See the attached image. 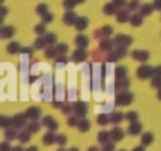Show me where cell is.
I'll list each match as a JSON object with an SVG mask.
<instances>
[{
    "mask_svg": "<svg viewBox=\"0 0 161 151\" xmlns=\"http://www.w3.org/2000/svg\"><path fill=\"white\" fill-rule=\"evenodd\" d=\"M133 100H134V93L127 92V90L119 92L116 96V99H114L117 106H129V105L133 103Z\"/></svg>",
    "mask_w": 161,
    "mask_h": 151,
    "instance_id": "1",
    "label": "cell"
},
{
    "mask_svg": "<svg viewBox=\"0 0 161 151\" xmlns=\"http://www.w3.org/2000/svg\"><path fill=\"white\" fill-rule=\"evenodd\" d=\"M27 126V116L25 113H19L13 117V127L16 130H21L23 127Z\"/></svg>",
    "mask_w": 161,
    "mask_h": 151,
    "instance_id": "2",
    "label": "cell"
},
{
    "mask_svg": "<svg viewBox=\"0 0 161 151\" xmlns=\"http://www.w3.org/2000/svg\"><path fill=\"white\" fill-rule=\"evenodd\" d=\"M151 75H154V68L148 67V65H142V67L137 69V78L142 79V81L150 78Z\"/></svg>",
    "mask_w": 161,
    "mask_h": 151,
    "instance_id": "3",
    "label": "cell"
},
{
    "mask_svg": "<svg viewBox=\"0 0 161 151\" xmlns=\"http://www.w3.org/2000/svg\"><path fill=\"white\" fill-rule=\"evenodd\" d=\"M41 124L44 127H47L48 130H51V132H55V130H58V127H59V123L53 117V116H45V117L42 119Z\"/></svg>",
    "mask_w": 161,
    "mask_h": 151,
    "instance_id": "4",
    "label": "cell"
},
{
    "mask_svg": "<svg viewBox=\"0 0 161 151\" xmlns=\"http://www.w3.org/2000/svg\"><path fill=\"white\" fill-rule=\"evenodd\" d=\"M74 112L78 117H85L86 113H88V106H86L85 102H76L74 105Z\"/></svg>",
    "mask_w": 161,
    "mask_h": 151,
    "instance_id": "5",
    "label": "cell"
},
{
    "mask_svg": "<svg viewBox=\"0 0 161 151\" xmlns=\"http://www.w3.org/2000/svg\"><path fill=\"white\" fill-rule=\"evenodd\" d=\"M25 116H27L28 120H38L40 116H41V109L38 106H31L27 109Z\"/></svg>",
    "mask_w": 161,
    "mask_h": 151,
    "instance_id": "6",
    "label": "cell"
},
{
    "mask_svg": "<svg viewBox=\"0 0 161 151\" xmlns=\"http://www.w3.org/2000/svg\"><path fill=\"white\" fill-rule=\"evenodd\" d=\"M142 130H143V124L140 123L139 120L133 121V123H130V126L127 127V134L129 136H139L140 133H142Z\"/></svg>",
    "mask_w": 161,
    "mask_h": 151,
    "instance_id": "7",
    "label": "cell"
},
{
    "mask_svg": "<svg viewBox=\"0 0 161 151\" xmlns=\"http://www.w3.org/2000/svg\"><path fill=\"white\" fill-rule=\"evenodd\" d=\"M110 137L113 143H119V141H122L125 138V132L120 127H114L113 130H110Z\"/></svg>",
    "mask_w": 161,
    "mask_h": 151,
    "instance_id": "8",
    "label": "cell"
},
{
    "mask_svg": "<svg viewBox=\"0 0 161 151\" xmlns=\"http://www.w3.org/2000/svg\"><path fill=\"white\" fill-rule=\"evenodd\" d=\"M131 37L130 35H123V34H119V35H116V38H114V44L116 45H122V47H129V45L131 44Z\"/></svg>",
    "mask_w": 161,
    "mask_h": 151,
    "instance_id": "9",
    "label": "cell"
},
{
    "mask_svg": "<svg viewBox=\"0 0 161 151\" xmlns=\"http://www.w3.org/2000/svg\"><path fill=\"white\" fill-rule=\"evenodd\" d=\"M131 57L140 62H146L148 59V57H150V54H148V51H144V50H136L131 52Z\"/></svg>",
    "mask_w": 161,
    "mask_h": 151,
    "instance_id": "10",
    "label": "cell"
},
{
    "mask_svg": "<svg viewBox=\"0 0 161 151\" xmlns=\"http://www.w3.org/2000/svg\"><path fill=\"white\" fill-rule=\"evenodd\" d=\"M110 141H112L110 132H105V130H102V132L97 133V143H99L100 146H105V144L110 143Z\"/></svg>",
    "mask_w": 161,
    "mask_h": 151,
    "instance_id": "11",
    "label": "cell"
},
{
    "mask_svg": "<svg viewBox=\"0 0 161 151\" xmlns=\"http://www.w3.org/2000/svg\"><path fill=\"white\" fill-rule=\"evenodd\" d=\"M42 143H44V146H53L54 143H57V134L55 132H47L44 134V137H42Z\"/></svg>",
    "mask_w": 161,
    "mask_h": 151,
    "instance_id": "12",
    "label": "cell"
},
{
    "mask_svg": "<svg viewBox=\"0 0 161 151\" xmlns=\"http://www.w3.org/2000/svg\"><path fill=\"white\" fill-rule=\"evenodd\" d=\"M129 85H130V82H129L127 78H120L116 81V84H114V89L117 90V92H123V90H126L129 88Z\"/></svg>",
    "mask_w": 161,
    "mask_h": 151,
    "instance_id": "13",
    "label": "cell"
},
{
    "mask_svg": "<svg viewBox=\"0 0 161 151\" xmlns=\"http://www.w3.org/2000/svg\"><path fill=\"white\" fill-rule=\"evenodd\" d=\"M86 51L83 50V48H78V50L75 51V52L72 54V61L74 62H83L86 59Z\"/></svg>",
    "mask_w": 161,
    "mask_h": 151,
    "instance_id": "14",
    "label": "cell"
},
{
    "mask_svg": "<svg viewBox=\"0 0 161 151\" xmlns=\"http://www.w3.org/2000/svg\"><path fill=\"white\" fill-rule=\"evenodd\" d=\"M153 141H154V134H153V133H150V132L143 133V136H142V146L148 147V146H151V144H153Z\"/></svg>",
    "mask_w": 161,
    "mask_h": 151,
    "instance_id": "15",
    "label": "cell"
},
{
    "mask_svg": "<svg viewBox=\"0 0 161 151\" xmlns=\"http://www.w3.org/2000/svg\"><path fill=\"white\" fill-rule=\"evenodd\" d=\"M125 119H126V115H125V113H122V112H113V113L110 115V123L119 124V123H122Z\"/></svg>",
    "mask_w": 161,
    "mask_h": 151,
    "instance_id": "16",
    "label": "cell"
},
{
    "mask_svg": "<svg viewBox=\"0 0 161 151\" xmlns=\"http://www.w3.org/2000/svg\"><path fill=\"white\" fill-rule=\"evenodd\" d=\"M78 130L80 133H86L88 130H91V121L85 117H80L79 123H78Z\"/></svg>",
    "mask_w": 161,
    "mask_h": 151,
    "instance_id": "17",
    "label": "cell"
},
{
    "mask_svg": "<svg viewBox=\"0 0 161 151\" xmlns=\"http://www.w3.org/2000/svg\"><path fill=\"white\" fill-rule=\"evenodd\" d=\"M76 19H78V17H76V14L74 13V11H67V13L64 14V23L67 25H72V24H75V21H76Z\"/></svg>",
    "mask_w": 161,
    "mask_h": 151,
    "instance_id": "18",
    "label": "cell"
},
{
    "mask_svg": "<svg viewBox=\"0 0 161 151\" xmlns=\"http://www.w3.org/2000/svg\"><path fill=\"white\" fill-rule=\"evenodd\" d=\"M4 138L7 141H13L14 138H19V134H17L16 129L14 127H8V129H4Z\"/></svg>",
    "mask_w": 161,
    "mask_h": 151,
    "instance_id": "19",
    "label": "cell"
},
{
    "mask_svg": "<svg viewBox=\"0 0 161 151\" xmlns=\"http://www.w3.org/2000/svg\"><path fill=\"white\" fill-rule=\"evenodd\" d=\"M88 24H89V20L86 19V17H78L75 21V27H76V30H79V31L85 30V28L88 27Z\"/></svg>",
    "mask_w": 161,
    "mask_h": 151,
    "instance_id": "20",
    "label": "cell"
},
{
    "mask_svg": "<svg viewBox=\"0 0 161 151\" xmlns=\"http://www.w3.org/2000/svg\"><path fill=\"white\" fill-rule=\"evenodd\" d=\"M14 33H16L14 27L8 25V27H2L0 35H2V38H10V37H13V35H14Z\"/></svg>",
    "mask_w": 161,
    "mask_h": 151,
    "instance_id": "21",
    "label": "cell"
},
{
    "mask_svg": "<svg viewBox=\"0 0 161 151\" xmlns=\"http://www.w3.org/2000/svg\"><path fill=\"white\" fill-rule=\"evenodd\" d=\"M30 140H31V133L28 132V130H21V132L19 133V141L21 144L28 143Z\"/></svg>",
    "mask_w": 161,
    "mask_h": 151,
    "instance_id": "22",
    "label": "cell"
},
{
    "mask_svg": "<svg viewBox=\"0 0 161 151\" xmlns=\"http://www.w3.org/2000/svg\"><path fill=\"white\" fill-rule=\"evenodd\" d=\"M96 121L99 126H108V124L110 123V116L105 115V113H100V115H97Z\"/></svg>",
    "mask_w": 161,
    "mask_h": 151,
    "instance_id": "23",
    "label": "cell"
},
{
    "mask_svg": "<svg viewBox=\"0 0 161 151\" xmlns=\"http://www.w3.org/2000/svg\"><path fill=\"white\" fill-rule=\"evenodd\" d=\"M75 42L78 45V48H86L89 44V38L86 35H78L75 38Z\"/></svg>",
    "mask_w": 161,
    "mask_h": 151,
    "instance_id": "24",
    "label": "cell"
},
{
    "mask_svg": "<svg viewBox=\"0 0 161 151\" xmlns=\"http://www.w3.org/2000/svg\"><path fill=\"white\" fill-rule=\"evenodd\" d=\"M25 127H27V130L31 133V134H33V133H38L40 132V127H41V124H40L37 120H31Z\"/></svg>",
    "mask_w": 161,
    "mask_h": 151,
    "instance_id": "25",
    "label": "cell"
},
{
    "mask_svg": "<svg viewBox=\"0 0 161 151\" xmlns=\"http://www.w3.org/2000/svg\"><path fill=\"white\" fill-rule=\"evenodd\" d=\"M154 10V4H142L140 6V14L142 16H150Z\"/></svg>",
    "mask_w": 161,
    "mask_h": 151,
    "instance_id": "26",
    "label": "cell"
},
{
    "mask_svg": "<svg viewBox=\"0 0 161 151\" xmlns=\"http://www.w3.org/2000/svg\"><path fill=\"white\" fill-rule=\"evenodd\" d=\"M116 8H117V6L114 4L113 2H112V3H108V4L103 7V13L108 14V16H112V14H116Z\"/></svg>",
    "mask_w": 161,
    "mask_h": 151,
    "instance_id": "27",
    "label": "cell"
},
{
    "mask_svg": "<svg viewBox=\"0 0 161 151\" xmlns=\"http://www.w3.org/2000/svg\"><path fill=\"white\" fill-rule=\"evenodd\" d=\"M130 23L133 27H139L143 24V16L142 14H133V16H130Z\"/></svg>",
    "mask_w": 161,
    "mask_h": 151,
    "instance_id": "28",
    "label": "cell"
},
{
    "mask_svg": "<svg viewBox=\"0 0 161 151\" xmlns=\"http://www.w3.org/2000/svg\"><path fill=\"white\" fill-rule=\"evenodd\" d=\"M112 33H113V28H112L110 25H105V27L100 28V31H97L95 35H102V37H105V38H108Z\"/></svg>",
    "mask_w": 161,
    "mask_h": 151,
    "instance_id": "29",
    "label": "cell"
},
{
    "mask_svg": "<svg viewBox=\"0 0 161 151\" xmlns=\"http://www.w3.org/2000/svg\"><path fill=\"white\" fill-rule=\"evenodd\" d=\"M126 75H127V68L126 67H117L116 69H114V76H116V79L126 78Z\"/></svg>",
    "mask_w": 161,
    "mask_h": 151,
    "instance_id": "30",
    "label": "cell"
},
{
    "mask_svg": "<svg viewBox=\"0 0 161 151\" xmlns=\"http://www.w3.org/2000/svg\"><path fill=\"white\" fill-rule=\"evenodd\" d=\"M113 44L114 41H112V40H102L100 41V48H102V51H110L113 48Z\"/></svg>",
    "mask_w": 161,
    "mask_h": 151,
    "instance_id": "31",
    "label": "cell"
},
{
    "mask_svg": "<svg viewBox=\"0 0 161 151\" xmlns=\"http://www.w3.org/2000/svg\"><path fill=\"white\" fill-rule=\"evenodd\" d=\"M0 126H2L3 129L13 127V119H11V117H6V116H2V119H0Z\"/></svg>",
    "mask_w": 161,
    "mask_h": 151,
    "instance_id": "32",
    "label": "cell"
},
{
    "mask_svg": "<svg viewBox=\"0 0 161 151\" xmlns=\"http://www.w3.org/2000/svg\"><path fill=\"white\" fill-rule=\"evenodd\" d=\"M117 21L119 23H126V21H130V16L126 10H120L117 13Z\"/></svg>",
    "mask_w": 161,
    "mask_h": 151,
    "instance_id": "33",
    "label": "cell"
},
{
    "mask_svg": "<svg viewBox=\"0 0 161 151\" xmlns=\"http://www.w3.org/2000/svg\"><path fill=\"white\" fill-rule=\"evenodd\" d=\"M7 51L10 54H17L21 51V48H20V44L19 42H10V44L7 45Z\"/></svg>",
    "mask_w": 161,
    "mask_h": 151,
    "instance_id": "34",
    "label": "cell"
},
{
    "mask_svg": "<svg viewBox=\"0 0 161 151\" xmlns=\"http://www.w3.org/2000/svg\"><path fill=\"white\" fill-rule=\"evenodd\" d=\"M126 120L130 121V123H133V121H137L139 120V113L134 112V110H130V112L126 113Z\"/></svg>",
    "mask_w": 161,
    "mask_h": 151,
    "instance_id": "35",
    "label": "cell"
},
{
    "mask_svg": "<svg viewBox=\"0 0 161 151\" xmlns=\"http://www.w3.org/2000/svg\"><path fill=\"white\" fill-rule=\"evenodd\" d=\"M79 119L80 117H78V116H69V117L67 119V124L69 127H78V123H79Z\"/></svg>",
    "mask_w": 161,
    "mask_h": 151,
    "instance_id": "36",
    "label": "cell"
},
{
    "mask_svg": "<svg viewBox=\"0 0 161 151\" xmlns=\"http://www.w3.org/2000/svg\"><path fill=\"white\" fill-rule=\"evenodd\" d=\"M58 55V51H57V47H48L45 50V57L47 58H54V57Z\"/></svg>",
    "mask_w": 161,
    "mask_h": 151,
    "instance_id": "37",
    "label": "cell"
},
{
    "mask_svg": "<svg viewBox=\"0 0 161 151\" xmlns=\"http://www.w3.org/2000/svg\"><path fill=\"white\" fill-rule=\"evenodd\" d=\"M45 45H48V42H47V40H45V37L40 35V38H37L36 44H34V47H36V48H45Z\"/></svg>",
    "mask_w": 161,
    "mask_h": 151,
    "instance_id": "38",
    "label": "cell"
},
{
    "mask_svg": "<svg viewBox=\"0 0 161 151\" xmlns=\"http://www.w3.org/2000/svg\"><path fill=\"white\" fill-rule=\"evenodd\" d=\"M67 141H68V137L65 134H57V144H58V146L64 147L65 144H67Z\"/></svg>",
    "mask_w": 161,
    "mask_h": 151,
    "instance_id": "39",
    "label": "cell"
},
{
    "mask_svg": "<svg viewBox=\"0 0 161 151\" xmlns=\"http://www.w3.org/2000/svg\"><path fill=\"white\" fill-rule=\"evenodd\" d=\"M45 40H47V42H48V45H53L54 42L57 41V35L54 33H48V34H45Z\"/></svg>",
    "mask_w": 161,
    "mask_h": 151,
    "instance_id": "40",
    "label": "cell"
},
{
    "mask_svg": "<svg viewBox=\"0 0 161 151\" xmlns=\"http://www.w3.org/2000/svg\"><path fill=\"white\" fill-rule=\"evenodd\" d=\"M34 31H36V33L38 34V35H45V23H42V24L36 25Z\"/></svg>",
    "mask_w": 161,
    "mask_h": 151,
    "instance_id": "41",
    "label": "cell"
},
{
    "mask_svg": "<svg viewBox=\"0 0 161 151\" xmlns=\"http://www.w3.org/2000/svg\"><path fill=\"white\" fill-rule=\"evenodd\" d=\"M102 151H116L114 143H113V141H110V143H108V144H105V146H102Z\"/></svg>",
    "mask_w": 161,
    "mask_h": 151,
    "instance_id": "42",
    "label": "cell"
},
{
    "mask_svg": "<svg viewBox=\"0 0 161 151\" xmlns=\"http://www.w3.org/2000/svg\"><path fill=\"white\" fill-rule=\"evenodd\" d=\"M41 19H42V23H45V24H48V23H51V21H53V14H51V13H48V11H47V13H44V14H42V17H41Z\"/></svg>",
    "mask_w": 161,
    "mask_h": 151,
    "instance_id": "43",
    "label": "cell"
},
{
    "mask_svg": "<svg viewBox=\"0 0 161 151\" xmlns=\"http://www.w3.org/2000/svg\"><path fill=\"white\" fill-rule=\"evenodd\" d=\"M75 4H78L76 3V0H64V6H65V8H74L75 7Z\"/></svg>",
    "mask_w": 161,
    "mask_h": 151,
    "instance_id": "44",
    "label": "cell"
},
{
    "mask_svg": "<svg viewBox=\"0 0 161 151\" xmlns=\"http://www.w3.org/2000/svg\"><path fill=\"white\" fill-rule=\"evenodd\" d=\"M13 150V147L8 144V141L6 140V141H3L2 144H0V151H11Z\"/></svg>",
    "mask_w": 161,
    "mask_h": 151,
    "instance_id": "45",
    "label": "cell"
},
{
    "mask_svg": "<svg viewBox=\"0 0 161 151\" xmlns=\"http://www.w3.org/2000/svg\"><path fill=\"white\" fill-rule=\"evenodd\" d=\"M151 86L156 88V89H161V78L158 76H156V78L151 81Z\"/></svg>",
    "mask_w": 161,
    "mask_h": 151,
    "instance_id": "46",
    "label": "cell"
},
{
    "mask_svg": "<svg viewBox=\"0 0 161 151\" xmlns=\"http://www.w3.org/2000/svg\"><path fill=\"white\" fill-rule=\"evenodd\" d=\"M61 110H62V113H64L65 116H68V115H69V113L74 110V107L71 106V105H64V106L61 107Z\"/></svg>",
    "mask_w": 161,
    "mask_h": 151,
    "instance_id": "47",
    "label": "cell"
},
{
    "mask_svg": "<svg viewBox=\"0 0 161 151\" xmlns=\"http://www.w3.org/2000/svg\"><path fill=\"white\" fill-rule=\"evenodd\" d=\"M57 51H58V54H65L68 51V45L67 44H58L57 45Z\"/></svg>",
    "mask_w": 161,
    "mask_h": 151,
    "instance_id": "48",
    "label": "cell"
},
{
    "mask_svg": "<svg viewBox=\"0 0 161 151\" xmlns=\"http://www.w3.org/2000/svg\"><path fill=\"white\" fill-rule=\"evenodd\" d=\"M139 7H140V4H139L137 0H131V2H129V10H137Z\"/></svg>",
    "mask_w": 161,
    "mask_h": 151,
    "instance_id": "49",
    "label": "cell"
},
{
    "mask_svg": "<svg viewBox=\"0 0 161 151\" xmlns=\"http://www.w3.org/2000/svg\"><path fill=\"white\" fill-rule=\"evenodd\" d=\"M47 10H48V7H47V4H38V7H37V13L38 14H44V13H47Z\"/></svg>",
    "mask_w": 161,
    "mask_h": 151,
    "instance_id": "50",
    "label": "cell"
},
{
    "mask_svg": "<svg viewBox=\"0 0 161 151\" xmlns=\"http://www.w3.org/2000/svg\"><path fill=\"white\" fill-rule=\"evenodd\" d=\"M113 3L117 6V7H123V6L127 3V0H113Z\"/></svg>",
    "mask_w": 161,
    "mask_h": 151,
    "instance_id": "51",
    "label": "cell"
},
{
    "mask_svg": "<svg viewBox=\"0 0 161 151\" xmlns=\"http://www.w3.org/2000/svg\"><path fill=\"white\" fill-rule=\"evenodd\" d=\"M154 76H158V78H161V65H160V67L154 68Z\"/></svg>",
    "mask_w": 161,
    "mask_h": 151,
    "instance_id": "52",
    "label": "cell"
},
{
    "mask_svg": "<svg viewBox=\"0 0 161 151\" xmlns=\"http://www.w3.org/2000/svg\"><path fill=\"white\" fill-rule=\"evenodd\" d=\"M154 8H157V10H161V0H154Z\"/></svg>",
    "mask_w": 161,
    "mask_h": 151,
    "instance_id": "53",
    "label": "cell"
},
{
    "mask_svg": "<svg viewBox=\"0 0 161 151\" xmlns=\"http://www.w3.org/2000/svg\"><path fill=\"white\" fill-rule=\"evenodd\" d=\"M11 151H25V150L21 146H16V147H13V150H11Z\"/></svg>",
    "mask_w": 161,
    "mask_h": 151,
    "instance_id": "54",
    "label": "cell"
},
{
    "mask_svg": "<svg viewBox=\"0 0 161 151\" xmlns=\"http://www.w3.org/2000/svg\"><path fill=\"white\" fill-rule=\"evenodd\" d=\"M25 151H38V147H37V146H31V147H28Z\"/></svg>",
    "mask_w": 161,
    "mask_h": 151,
    "instance_id": "55",
    "label": "cell"
},
{
    "mask_svg": "<svg viewBox=\"0 0 161 151\" xmlns=\"http://www.w3.org/2000/svg\"><path fill=\"white\" fill-rule=\"evenodd\" d=\"M131 151H144V146H139V147H134Z\"/></svg>",
    "mask_w": 161,
    "mask_h": 151,
    "instance_id": "56",
    "label": "cell"
},
{
    "mask_svg": "<svg viewBox=\"0 0 161 151\" xmlns=\"http://www.w3.org/2000/svg\"><path fill=\"white\" fill-rule=\"evenodd\" d=\"M20 52H24V54H30L31 52V50L30 48H21V51Z\"/></svg>",
    "mask_w": 161,
    "mask_h": 151,
    "instance_id": "57",
    "label": "cell"
},
{
    "mask_svg": "<svg viewBox=\"0 0 161 151\" xmlns=\"http://www.w3.org/2000/svg\"><path fill=\"white\" fill-rule=\"evenodd\" d=\"M58 62L59 64H65V62H67V58H65V57H61V58L58 59Z\"/></svg>",
    "mask_w": 161,
    "mask_h": 151,
    "instance_id": "58",
    "label": "cell"
},
{
    "mask_svg": "<svg viewBox=\"0 0 161 151\" xmlns=\"http://www.w3.org/2000/svg\"><path fill=\"white\" fill-rule=\"evenodd\" d=\"M86 151H99V148H97V147H89Z\"/></svg>",
    "mask_w": 161,
    "mask_h": 151,
    "instance_id": "59",
    "label": "cell"
},
{
    "mask_svg": "<svg viewBox=\"0 0 161 151\" xmlns=\"http://www.w3.org/2000/svg\"><path fill=\"white\" fill-rule=\"evenodd\" d=\"M157 99L161 100V89H158V92H157Z\"/></svg>",
    "mask_w": 161,
    "mask_h": 151,
    "instance_id": "60",
    "label": "cell"
},
{
    "mask_svg": "<svg viewBox=\"0 0 161 151\" xmlns=\"http://www.w3.org/2000/svg\"><path fill=\"white\" fill-rule=\"evenodd\" d=\"M68 151H79L78 148H76V147H71V148L69 150H68Z\"/></svg>",
    "mask_w": 161,
    "mask_h": 151,
    "instance_id": "61",
    "label": "cell"
},
{
    "mask_svg": "<svg viewBox=\"0 0 161 151\" xmlns=\"http://www.w3.org/2000/svg\"><path fill=\"white\" fill-rule=\"evenodd\" d=\"M85 0H76V3H83Z\"/></svg>",
    "mask_w": 161,
    "mask_h": 151,
    "instance_id": "62",
    "label": "cell"
},
{
    "mask_svg": "<svg viewBox=\"0 0 161 151\" xmlns=\"http://www.w3.org/2000/svg\"><path fill=\"white\" fill-rule=\"evenodd\" d=\"M57 151H68V150H65V148H59V150H57Z\"/></svg>",
    "mask_w": 161,
    "mask_h": 151,
    "instance_id": "63",
    "label": "cell"
},
{
    "mask_svg": "<svg viewBox=\"0 0 161 151\" xmlns=\"http://www.w3.org/2000/svg\"><path fill=\"white\" fill-rule=\"evenodd\" d=\"M117 151H126V150H117Z\"/></svg>",
    "mask_w": 161,
    "mask_h": 151,
    "instance_id": "64",
    "label": "cell"
}]
</instances>
